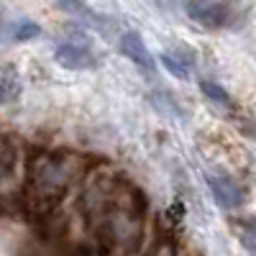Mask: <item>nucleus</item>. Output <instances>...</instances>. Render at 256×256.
Segmentation results:
<instances>
[{
	"label": "nucleus",
	"mask_w": 256,
	"mask_h": 256,
	"mask_svg": "<svg viewBox=\"0 0 256 256\" xmlns=\"http://www.w3.org/2000/svg\"><path fill=\"white\" fill-rule=\"evenodd\" d=\"M20 95V82L18 77L8 70V72H0V105H8Z\"/></svg>",
	"instance_id": "obj_9"
},
{
	"label": "nucleus",
	"mask_w": 256,
	"mask_h": 256,
	"mask_svg": "<svg viewBox=\"0 0 256 256\" xmlns=\"http://www.w3.org/2000/svg\"><path fill=\"white\" fill-rule=\"evenodd\" d=\"M238 236H241V244L256 254V220H246V226L238 228Z\"/></svg>",
	"instance_id": "obj_12"
},
{
	"label": "nucleus",
	"mask_w": 256,
	"mask_h": 256,
	"mask_svg": "<svg viewBox=\"0 0 256 256\" xmlns=\"http://www.w3.org/2000/svg\"><path fill=\"white\" fill-rule=\"evenodd\" d=\"M208 187H210L212 198H216V202L220 208L236 210V208L244 205V192H241V187L233 182L230 177H226V174H210L208 177Z\"/></svg>",
	"instance_id": "obj_4"
},
{
	"label": "nucleus",
	"mask_w": 256,
	"mask_h": 256,
	"mask_svg": "<svg viewBox=\"0 0 256 256\" xmlns=\"http://www.w3.org/2000/svg\"><path fill=\"white\" fill-rule=\"evenodd\" d=\"M120 52L131 59L136 67H141L146 72H154V59H152V54H148L144 38L136 31H123V36H120Z\"/></svg>",
	"instance_id": "obj_5"
},
{
	"label": "nucleus",
	"mask_w": 256,
	"mask_h": 256,
	"mask_svg": "<svg viewBox=\"0 0 256 256\" xmlns=\"http://www.w3.org/2000/svg\"><path fill=\"white\" fill-rule=\"evenodd\" d=\"M184 8L195 24H200L202 28H212V31L233 26L238 16L236 0H187Z\"/></svg>",
	"instance_id": "obj_2"
},
{
	"label": "nucleus",
	"mask_w": 256,
	"mask_h": 256,
	"mask_svg": "<svg viewBox=\"0 0 256 256\" xmlns=\"http://www.w3.org/2000/svg\"><path fill=\"white\" fill-rule=\"evenodd\" d=\"M162 64L174 77L184 80L190 74V70L195 67V56H192V49H182L180 54L177 52H166V54H162Z\"/></svg>",
	"instance_id": "obj_7"
},
{
	"label": "nucleus",
	"mask_w": 256,
	"mask_h": 256,
	"mask_svg": "<svg viewBox=\"0 0 256 256\" xmlns=\"http://www.w3.org/2000/svg\"><path fill=\"white\" fill-rule=\"evenodd\" d=\"M8 34H10L13 41H28V38H36L41 34V28L34 24V20L20 18V20H16L13 26H8Z\"/></svg>",
	"instance_id": "obj_10"
},
{
	"label": "nucleus",
	"mask_w": 256,
	"mask_h": 256,
	"mask_svg": "<svg viewBox=\"0 0 256 256\" xmlns=\"http://www.w3.org/2000/svg\"><path fill=\"white\" fill-rule=\"evenodd\" d=\"M54 59L64 70H95L100 64L98 49L82 34H70L64 41H59L54 49Z\"/></svg>",
	"instance_id": "obj_3"
},
{
	"label": "nucleus",
	"mask_w": 256,
	"mask_h": 256,
	"mask_svg": "<svg viewBox=\"0 0 256 256\" xmlns=\"http://www.w3.org/2000/svg\"><path fill=\"white\" fill-rule=\"evenodd\" d=\"M18 169V152L10 138L0 136V195H6V190L10 187L13 177Z\"/></svg>",
	"instance_id": "obj_6"
},
{
	"label": "nucleus",
	"mask_w": 256,
	"mask_h": 256,
	"mask_svg": "<svg viewBox=\"0 0 256 256\" xmlns=\"http://www.w3.org/2000/svg\"><path fill=\"white\" fill-rule=\"evenodd\" d=\"M172 3H174V0H172Z\"/></svg>",
	"instance_id": "obj_13"
},
{
	"label": "nucleus",
	"mask_w": 256,
	"mask_h": 256,
	"mask_svg": "<svg viewBox=\"0 0 256 256\" xmlns=\"http://www.w3.org/2000/svg\"><path fill=\"white\" fill-rule=\"evenodd\" d=\"M77 172V159L74 156H54V154H41L28 162L26 169V200L34 210L49 212L62 195L70 190Z\"/></svg>",
	"instance_id": "obj_1"
},
{
	"label": "nucleus",
	"mask_w": 256,
	"mask_h": 256,
	"mask_svg": "<svg viewBox=\"0 0 256 256\" xmlns=\"http://www.w3.org/2000/svg\"><path fill=\"white\" fill-rule=\"evenodd\" d=\"M200 88H202V92L212 100V102H218V105H223V108H228L230 105V98H228V92L220 88V84H216V82H208V80H202L200 82Z\"/></svg>",
	"instance_id": "obj_11"
},
{
	"label": "nucleus",
	"mask_w": 256,
	"mask_h": 256,
	"mask_svg": "<svg viewBox=\"0 0 256 256\" xmlns=\"http://www.w3.org/2000/svg\"><path fill=\"white\" fill-rule=\"evenodd\" d=\"M59 6H62V8H67L70 13H74L77 18H82L90 28L105 31V26H108V20H105L100 13H95L92 8H88V6L82 3V0H59Z\"/></svg>",
	"instance_id": "obj_8"
}]
</instances>
